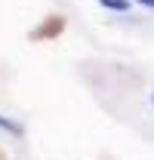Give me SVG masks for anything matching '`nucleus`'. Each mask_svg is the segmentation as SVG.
Returning a JSON list of instances; mask_svg holds the SVG:
<instances>
[{"instance_id": "obj_4", "label": "nucleus", "mask_w": 154, "mask_h": 160, "mask_svg": "<svg viewBox=\"0 0 154 160\" xmlns=\"http://www.w3.org/2000/svg\"><path fill=\"white\" fill-rule=\"evenodd\" d=\"M151 105H154V89H151Z\"/></svg>"}, {"instance_id": "obj_3", "label": "nucleus", "mask_w": 154, "mask_h": 160, "mask_svg": "<svg viewBox=\"0 0 154 160\" xmlns=\"http://www.w3.org/2000/svg\"><path fill=\"white\" fill-rule=\"evenodd\" d=\"M133 3H139V6H145V9H154V0H133Z\"/></svg>"}, {"instance_id": "obj_1", "label": "nucleus", "mask_w": 154, "mask_h": 160, "mask_svg": "<svg viewBox=\"0 0 154 160\" xmlns=\"http://www.w3.org/2000/svg\"><path fill=\"white\" fill-rule=\"evenodd\" d=\"M102 9H111V12H130L133 0H96Z\"/></svg>"}, {"instance_id": "obj_2", "label": "nucleus", "mask_w": 154, "mask_h": 160, "mask_svg": "<svg viewBox=\"0 0 154 160\" xmlns=\"http://www.w3.org/2000/svg\"><path fill=\"white\" fill-rule=\"evenodd\" d=\"M0 129H6V132H13V136H22V126L16 123V120L3 117V114H0Z\"/></svg>"}]
</instances>
